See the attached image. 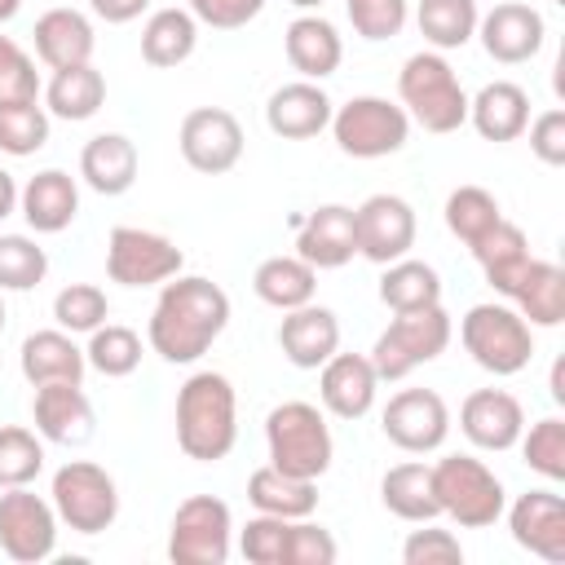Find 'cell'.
I'll return each instance as SVG.
<instances>
[{
  "label": "cell",
  "instance_id": "cell-21",
  "mask_svg": "<svg viewBox=\"0 0 565 565\" xmlns=\"http://www.w3.org/2000/svg\"><path fill=\"white\" fill-rule=\"evenodd\" d=\"M318 371H322L318 375V397L335 419H362L375 406L380 375H375L366 353H340L335 349Z\"/></svg>",
  "mask_w": 565,
  "mask_h": 565
},
{
  "label": "cell",
  "instance_id": "cell-10",
  "mask_svg": "<svg viewBox=\"0 0 565 565\" xmlns=\"http://www.w3.org/2000/svg\"><path fill=\"white\" fill-rule=\"evenodd\" d=\"M49 503L57 512V521L75 534H102L115 525L119 516V486L102 463L88 459H71L53 472V490Z\"/></svg>",
  "mask_w": 565,
  "mask_h": 565
},
{
  "label": "cell",
  "instance_id": "cell-11",
  "mask_svg": "<svg viewBox=\"0 0 565 565\" xmlns=\"http://www.w3.org/2000/svg\"><path fill=\"white\" fill-rule=\"evenodd\" d=\"M234 547L230 503L216 494H190L168 525V561L172 565H225Z\"/></svg>",
  "mask_w": 565,
  "mask_h": 565
},
{
  "label": "cell",
  "instance_id": "cell-2",
  "mask_svg": "<svg viewBox=\"0 0 565 565\" xmlns=\"http://www.w3.org/2000/svg\"><path fill=\"white\" fill-rule=\"evenodd\" d=\"M238 441V397L230 375L194 371L177 388V446L194 463H216Z\"/></svg>",
  "mask_w": 565,
  "mask_h": 565
},
{
  "label": "cell",
  "instance_id": "cell-32",
  "mask_svg": "<svg viewBox=\"0 0 565 565\" xmlns=\"http://www.w3.org/2000/svg\"><path fill=\"white\" fill-rule=\"evenodd\" d=\"M106 102V79L93 62H79V66H62L53 71L49 88H44V110L66 119V124H84L102 110Z\"/></svg>",
  "mask_w": 565,
  "mask_h": 565
},
{
  "label": "cell",
  "instance_id": "cell-28",
  "mask_svg": "<svg viewBox=\"0 0 565 565\" xmlns=\"http://www.w3.org/2000/svg\"><path fill=\"white\" fill-rule=\"evenodd\" d=\"M35 57L49 66V71H62V66H79V62H93V22L79 13V9H49L35 18Z\"/></svg>",
  "mask_w": 565,
  "mask_h": 565
},
{
  "label": "cell",
  "instance_id": "cell-35",
  "mask_svg": "<svg viewBox=\"0 0 565 565\" xmlns=\"http://www.w3.org/2000/svg\"><path fill=\"white\" fill-rule=\"evenodd\" d=\"M380 499L393 516L402 521H437L441 508H437V494H433V468L428 463H393L384 477H380Z\"/></svg>",
  "mask_w": 565,
  "mask_h": 565
},
{
  "label": "cell",
  "instance_id": "cell-29",
  "mask_svg": "<svg viewBox=\"0 0 565 565\" xmlns=\"http://www.w3.org/2000/svg\"><path fill=\"white\" fill-rule=\"evenodd\" d=\"M282 49H287L291 71H300V79H327V75H335L340 62H344V40H340V31H335L327 18H318V13H300V18L287 26Z\"/></svg>",
  "mask_w": 565,
  "mask_h": 565
},
{
  "label": "cell",
  "instance_id": "cell-5",
  "mask_svg": "<svg viewBox=\"0 0 565 565\" xmlns=\"http://www.w3.org/2000/svg\"><path fill=\"white\" fill-rule=\"evenodd\" d=\"M450 335H455V322H450V313H446L441 305L406 309V313H397V318L380 331V340L371 344L366 358H371L380 384H384V380L393 384V380H406L415 366L441 358L446 344H450Z\"/></svg>",
  "mask_w": 565,
  "mask_h": 565
},
{
  "label": "cell",
  "instance_id": "cell-49",
  "mask_svg": "<svg viewBox=\"0 0 565 565\" xmlns=\"http://www.w3.org/2000/svg\"><path fill=\"white\" fill-rule=\"evenodd\" d=\"M402 561L406 565H463V547L450 530H433L424 521V530H411L402 543Z\"/></svg>",
  "mask_w": 565,
  "mask_h": 565
},
{
  "label": "cell",
  "instance_id": "cell-25",
  "mask_svg": "<svg viewBox=\"0 0 565 565\" xmlns=\"http://www.w3.org/2000/svg\"><path fill=\"white\" fill-rule=\"evenodd\" d=\"M18 366H22V380L31 388L40 384H84V349L71 340V331L53 327V331H31L18 349Z\"/></svg>",
  "mask_w": 565,
  "mask_h": 565
},
{
  "label": "cell",
  "instance_id": "cell-15",
  "mask_svg": "<svg viewBox=\"0 0 565 565\" xmlns=\"http://www.w3.org/2000/svg\"><path fill=\"white\" fill-rule=\"evenodd\" d=\"M380 428L397 450L428 455V450H441V441L450 433V406L433 388H402L388 397Z\"/></svg>",
  "mask_w": 565,
  "mask_h": 565
},
{
  "label": "cell",
  "instance_id": "cell-31",
  "mask_svg": "<svg viewBox=\"0 0 565 565\" xmlns=\"http://www.w3.org/2000/svg\"><path fill=\"white\" fill-rule=\"evenodd\" d=\"M468 124L486 141H516L530 124V93L512 79H494L477 97H468Z\"/></svg>",
  "mask_w": 565,
  "mask_h": 565
},
{
  "label": "cell",
  "instance_id": "cell-12",
  "mask_svg": "<svg viewBox=\"0 0 565 565\" xmlns=\"http://www.w3.org/2000/svg\"><path fill=\"white\" fill-rule=\"evenodd\" d=\"M181 265H185V252L159 230L115 225L106 238V274L119 287H159L177 278Z\"/></svg>",
  "mask_w": 565,
  "mask_h": 565
},
{
  "label": "cell",
  "instance_id": "cell-53",
  "mask_svg": "<svg viewBox=\"0 0 565 565\" xmlns=\"http://www.w3.org/2000/svg\"><path fill=\"white\" fill-rule=\"evenodd\" d=\"M13 212H18V181L0 168V221H4V216H13Z\"/></svg>",
  "mask_w": 565,
  "mask_h": 565
},
{
  "label": "cell",
  "instance_id": "cell-26",
  "mask_svg": "<svg viewBox=\"0 0 565 565\" xmlns=\"http://www.w3.org/2000/svg\"><path fill=\"white\" fill-rule=\"evenodd\" d=\"M18 212L26 216V225L35 234H62L79 216V185H75V177L62 172V168L35 172L18 190Z\"/></svg>",
  "mask_w": 565,
  "mask_h": 565
},
{
  "label": "cell",
  "instance_id": "cell-27",
  "mask_svg": "<svg viewBox=\"0 0 565 565\" xmlns=\"http://www.w3.org/2000/svg\"><path fill=\"white\" fill-rule=\"evenodd\" d=\"M137 168H141V154H137V146L124 132H97L79 150V177H84V185L97 190V194H106V199L128 194L132 181H137Z\"/></svg>",
  "mask_w": 565,
  "mask_h": 565
},
{
  "label": "cell",
  "instance_id": "cell-3",
  "mask_svg": "<svg viewBox=\"0 0 565 565\" xmlns=\"http://www.w3.org/2000/svg\"><path fill=\"white\" fill-rule=\"evenodd\" d=\"M397 97H402V110L411 115V124H419L424 132H459L468 124V93L455 75V66L437 53V49H424V53H411L397 71Z\"/></svg>",
  "mask_w": 565,
  "mask_h": 565
},
{
  "label": "cell",
  "instance_id": "cell-45",
  "mask_svg": "<svg viewBox=\"0 0 565 565\" xmlns=\"http://www.w3.org/2000/svg\"><path fill=\"white\" fill-rule=\"evenodd\" d=\"M49 274V256L26 234H0V291H31Z\"/></svg>",
  "mask_w": 565,
  "mask_h": 565
},
{
  "label": "cell",
  "instance_id": "cell-38",
  "mask_svg": "<svg viewBox=\"0 0 565 565\" xmlns=\"http://www.w3.org/2000/svg\"><path fill=\"white\" fill-rule=\"evenodd\" d=\"M380 300L393 309V313H406V309H424V305H441V274L428 265V260H393L384 265L380 274Z\"/></svg>",
  "mask_w": 565,
  "mask_h": 565
},
{
  "label": "cell",
  "instance_id": "cell-7",
  "mask_svg": "<svg viewBox=\"0 0 565 565\" xmlns=\"http://www.w3.org/2000/svg\"><path fill=\"white\" fill-rule=\"evenodd\" d=\"M459 340L468 358L490 375H516L534 358V327L512 305H472L459 318Z\"/></svg>",
  "mask_w": 565,
  "mask_h": 565
},
{
  "label": "cell",
  "instance_id": "cell-36",
  "mask_svg": "<svg viewBox=\"0 0 565 565\" xmlns=\"http://www.w3.org/2000/svg\"><path fill=\"white\" fill-rule=\"evenodd\" d=\"M194 44H199V22H194L190 9H177V4L172 9H154L146 18V26H141V57L150 66H159V71L181 66L194 53Z\"/></svg>",
  "mask_w": 565,
  "mask_h": 565
},
{
  "label": "cell",
  "instance_id": "cell-44",
  "mask_svg": "<svg viewBox=\"0 0 565 565\" xmlns=\"http://www.w3.org/2000/svg\"><path fill=\"white\" fill-rule=\"evenodd\" d=\"M516 446H521L530 472H539L547 481H565V419L561 415H547V419L521 428Z\"/></svg>",
  "mask_w": 565,
  "mask_h": 565
},
{
  "label": "cell",
  "instance_id": "cell-57",
  "mask_svg": "<svg viewBox=\"0 0 565 565\" xmlns=\"http://www.w3.org/2000/svg\"><path fill=\"white\" fill-rule=\"evenodd\" d=\"M4 318H9V313H4V300H0V331H4Z\"/></svg>",
  "mask_w": 565,
  "mask_h": 565
},
{
  "label": "cell",
  "instance_id": "cell-23",
  "mask_svg": "<svg viewBox=\"0 0 565 565\" xmlns=\"http://www.w3.org/2000/svg\"><path fill=\"white\" fill-rule=\"evenodd\" d=\"M278 349L291 366L300 371H318L335 349H340V318L327 305H300L287 309L278 322Z\"/></svg>",
  "mask_w": 565,
  "mask_h": 565
},
{
  "label": "cell",
  "instance_id": "cell-30",
  "mask_svg": "<svg viewBox=\"0 0 565 565\" xmlns=\"http://www.w3.org/2000/svg\"><path fill=\"white\" fill-rule=\"evenodd\" d=\"M472 256H477L486 282H490L499 296H512L516 282H521V274H525L530 260H534V256H530V238H525V230L512 225V221H503V216L472 243Z\"/></svg>",
  "mask_w": 565,
  "mask_h": 565
},
{
  "label": "cell",
  "instance_id": "cell-41",
  "mask_svg": "<svg viewBox=\"0 0 565 565\" xmlns=\"http://www.w3.org/2000/svg\"><path fill=\"white\" fill-rule=\"evenodd\" d=\"M499 216H503V212H499V199H494L486 185H459V190L446 194V230H450L463 247H472Z\"/></svg>",
  "mask_w": 565,
  "mask_h": 565
},
{
  "label": "cell",
  "instance_id": "cell-22",
  "mask_svg": "<svg viewBox=\"0 0 565 565\" xmlns=\"http://www.w3.org/2000/svg\"><path fill=\"white\" fill-rule=\"evenodd\" d=\"M331 97L318 88V79H291L269 93L265 102V124L282 141H309L331 124Z\"/></svg>",
  "mask_w": 565,
  "mask_h": 565
},
{
  "label": "cell",
  "instance_id": "cell-51",
  "mask_svg": "<svg viewBox=\"0 0 565 565\" xmlns=\"http://www.w3.org/2000/svg\"><path fill=\"white\" fill-rule=\"evenodd\" d=\"M525 132H530V150L539 154V163H547V168L565 163V110L552 106V110L534 115L525 124Z\"/></svg>",
  "mask_w": 565,
  "mask_h": 565
},
{
  "label": "cell",
  "instance_id": "cell-8",
  "mask_svg": "<svg viewBox=\"0 0 565 565\" xmlns=\"http://www.w3.org/2000/svg\"><path fill=\"white\" fill-rule=\"evenodd\" d=\"M238 552L252 565H331L340 556L331 530L313 525L309 516H265L256 512L238 530Z\"/></svg>",
  "mask_w": 565,
  "mask_h": 565
},
{
  "label": "cell",
  "instance_id": "cell-17",
  "mask_svg": "<svg viewBox=\"0 0 565 565\" xmlns=\"http://www.w3.org/2000/svg\"><path fill=\"white\" fill-rule=\"evenodd\" d=\"M477 40L481 49L503 62V66H516V62H530L543 40H547V22L534 4H521V0H503L494 4L490 13L477 18Z\"/></svg>",
  "mask_w": 565,
  "mask_h": 565
},
{
  "label": "cell",
  "instance_id": "cell-13",
  "mask_svg": "<svg viewBox=\"0 0 565 565\" xmlns=\"http://www.w3.org/2000/svg\"><path fill=\"white\" fill-rule=\"evenodd\" d=\"M57 512L26 486H9L0 494V547L18 565H40L57 547Z\"/></svg>",
  "mask_w": 565,
  "mask_h": 565
},
{
  "label": "cell",
  "instance_id": "cell-54",
  "mask_svg": "<svg viewBox=\"0 0 565 565\" xmlns=\"http://www.w3.org/2000/svg\"><path fill=\"white\" fill-rule=\"evenodd\" d=\"M552 402H556V406L565 402V362L552 366Z\"/></svg>",
  "mask_w": 565,
  "mask_h": 565
},
{
  "label": "cell",
  "instance_id": "cell-46",
  "mask_svg": "<svg viewBox=\"0 0 565 565\" xmlns=\"http://www.w3.org/2000/svg\"><path fill=\"white\" fill-rule=\"evenodd\" d=\"M53 318H57V327L62 331H97L106 318H110V300H106V291L102 287H93V282H71V287H62L57 296H53Z\"/></svg>",
  "mask_w": 565,
  "mask_h": 565
},
{
  "label": "cell",
  "instance_id": "cell-55",
  "mask_svg": "<svg viewBox=\"0 0 565 565\" xmlns=\"http://www.w3.org/2000/svg\"><path fill=\"white\" fill-rule=\"evenodd\" d=\"M18 9H22V0H0V22L18 18Z\"/></svg>",
  "mask_w": 565,
  "mask_h": 565
},
{
  "label": "cell",
  "instance_id": "cell-39",
  "mask_svg": "<svg viewBox=\"0 0 565 565\" xmlns=\"http://www.w3.org/2000/svg\"><path fill=\"white\" fill-rule=\"evenodd\" d=\"M477 0H419L415 4V22H419V35L437 49V53H450V49H463L472 35H477Z\"/></svg>",
  "mask_w": 565,
  "mask_h": 565
},
{
  "label": "cell",
  "instance_id": "cell-52",
  "mask_svg": "<svg viewBox=\"0 0 565 565\" xmlns=\"http://www.w3.org/2000/svg\"><path fill=\"white\" fill-rule=\"evenodd\" d=\"M88 9H93L102 22H110V26H124V22L141 18V13L150 9V0H88Z\"/></svg>",
  "mask_w": 565,
  "mask_h": 565
},
{
  "label": "cell",
  "instance_id": "cell-50",
  "mask_svg": "<svg viewBox=\"0 0 565 565\" xmlns=\"http://www.w3.org/2000/svg\"><path fill=\"white\" fill-rule=\"evenodd\" d=\"M185 9L194 13L199 26L238 31V26H247V22L265 9V0H185Z\"/></svg>",
  "mask_w": 565,
  "mask_h": 565
},
{
  "label": "cell",
  "instance_id": "cell-42",
  "mask_svg": "<svg viewBox=\"0 0 565 565\" xmlns=\"http://www.w3.org/2000/svg\"><path fill=\"white\" fill-rule=\"evenodd\" d=\"M49 146V110L40 102H13L0 106V150L13 159H26Z\"/></svg>",
  "mask_w": 565,
  "mask_h": 565
},
{
  "label": "cell",
  "instance_id": "cell-56",
  "mask_svg": "<svg viewBox=\"0 0 565 565\" xmlns=\"http://www.w3.org/2000/svg\"><path fill=\"white\" fill-rule=\"evenodd\" d=\"M287 4H296V9H322V0H287Z\"/></svg>",
  "mask_w": 565,
  "mask_h": 565
},
{
  "label": "cell",
  "instance_id": "cell-16",
  "mask_svg": "<svg viewBox=\"0 0 565 565\" xmlns=\"http://www.w3.org/2000/svg\"><path fill=\"white\" fill-rule=\"evenodd\" d=\"M353 225L358 256L371 265H393L415 247V207L402 194H371L362 207H353Z\"/></svg>",
  "mask_w": 565,
  "mask_h": 565
},
{
  "label": "cell",
  "instance_id": "cell-40",
  "mask_svg": "<svg viewBox=\"0 0 565 565\" xmlns=\"http://www.w3.org/2000/svg\"><path fill=\"white\" fill-rule=\"evenodd\" d=\"M84 358L97 375L106 380H124L141 366V335L132 327H119V322H102L97 331H88V344H84Z\"/></svg>",
  "mask_w": 565,
  "mask_h": 565
},
{
  "label": "cell",
  "instance_id": "cell-14",
  "mask_svg": "<svg viewBox=\"0 0 565 565\" xmlns=\"http://www.w3.org/2000/svg\"><path fill=\"white\" fill-rule=\"evenodd\" d=\"M177 146L194 172L221 177L243 159V124L225 106H194L177 128Z\"/></svg>",
  "mask_w": 565,
  "mask_h": 565
},
{
  "label": "cell",
  "instance_id": "cell-24",
  "mask_svg": "<svg viewBox=\"0 0 565 565\" xmlns=\"http://www.w3.org/2000/svg\"><path fill=\"white\" fill-rule=\"evenodd\" d=\"M31 415H35V433L53 446H84L97 424L93 402L79 384H40Z\"/></svg>",
  "mask_w": 565,
  "mask_h": 565
},
{
  "label": "cell",
  "instance_id": "cell-4",
  "mask_svg": "<svg viewBox=\"0 0 565 565\" xmlns=\"http://www.w3.org/2000/svg\"><path fill=\"white\" fill-rule=\"evenodd\" d=\"M265 446H269L274 468L305 477V481H318L335 455L327 415L313 402H278L265 415Z\"/></svg>",
  "mask_w": 565,
  "mask_h": 565
},
{
  "label": "cell",
  "instance_id": "cell-47",
  "mask_svg": "<svg viewBox=\"0 0 565 565\" xmlns=\"http://www.w3.org/2000/svg\"><path fill=\"white\" fill-rule=\"evenodd\" d=\"M13 102H40V71L18 49V40L0 35V106Z\"/></svg>",
  "mask_w": 565,
  "mask_h": 565
},
{
  "label": "cell",
  "instance_id": "cell-9",
  "mask_svg": "<svg viewBox=\"0 0 565 565\" xmlns=\"http://www.w3.org/2000/svg\"><path fill=\"white\" fill-rule=\"evenodd\" d=\"M327 128L349 159H384V154H397L406 146L411 115L388 97L362 93V97H349L344 106H335Z\"/></svg>",
  "mask_w": 565,
  "mask_h": 565
},
{
  "label": "cell",
  "instance_id": "cell-48",
  "mask_svg": "<svg viewBox=\"0 0 565 565\" xmlns=\"http://www.w3.org/2000/svg\"><path fill=\"white\" fill-rule=\"evenodd\" d=\"M411 18L406 0H349V22L362 40H393Z\"/></svg>",
  "mask_w": 565,
  "mask_h": 565
},
{
  "label": "cell",
  "instance_id": "cell-1",
  "mask_svg": "<svg viewBox=\"0 0 565 565\" xmlns=\"http://www.w3.org/2000/svg\"><path fill=\"white\" fill-rule=\"evenodd\" d=\"M225 327H230L225 287L203 278V274H177V278L163 282V291L150 309L146 340L163 362L190 366L221 340Z\"/></svg>",
  "mask_w": 565,
  "mask_h": 565
},
{
  "label": "cell",
  "instance_id": "cell-19",
  "mask_svg": "<svg viewBox=\"0 0 565 565\" xmlns=\"http://www.w3.org/2000/svg\"><path fill=\"white\" fill-rule=\"evenodd\" d=\"M525 428V406L508 388H472L459 406V433L477 450H512Z\"/></svg>",
  "mask_w": 565,
  "mask_h": 565
},
{
  "label": "cell",
  "instance_id": "cell-58",
  "mask_svg": "<svg viewBox=\"0 0 565 565\" xmlns=\"http://www.w3.org/2000/svg\"><path fill=\"white\" fill-rule=\"evenodd\" d=\"M552 4H565V0H552Z\"/></svg>",
  "mask_w": 565,
  "mask_h": 565
},
{
  "label": "cell",
  "instance_id": "cell-33",
  "mask_svg": "<svg viewBox=\"0 0 565 565\" xmlns=\"http://www.w3.org/2000/svg\"><path fill=\"white\" fill-rule=\"evenodd\" d=\"M508 300L530 327H561V318H565V269L534 256Z\"/></svg>",
  "mask_w": 565,
  "mask_h": 565
},
{
  "label": "cell",
  "instance_id": "cell-43",
  "mask_svg": "<svg viewBox=\"0 0 565 565\" xmlns=\"http://www.w3.org/2000/svg\"><path fill=\"white\" fill-rule=\"evenodd\" d=\"M40 472H44V441L22 424H4L0 428V490L31 486Z\"/></svg>",
  "mask_w": 565,
  "mask_h": 565
},
{
  "label": "cell",
  "instance_id": "cell-34",
  "mask_svg": "<svg viewBox=\"0 0 565 565\" xmlns=\"http://www.w3.org/2000/svg\"><path fill=\"white\" fill-rule=\"evenodd\" d=\"M247 499L265 516H291L296 521V516H313V508H318V481H305V477H291V472L265 463V468H256L247 477Z\"/></svg>",
  "mask_w": 565,
  "mask_h": 565
},
{
  "label": "cell",
  "instance_id": "cell-37",
  "mask_svg": "<svg viewBox=\"0 0 565 565\" xmlns=\"http://www.w3.org/2000/svg\"><path fill=\"white\" fill-rule=\"evenodd\" d=\"M252 291H256L265 305H274V309L287 313V309H300V305L313 300V291H318V269H313L309 260H300V256H269V260L256 265Z\"/></svg>",
  "mask_w": 565,
  "mask_h": 565
},
{
  "label": "cell",
  "instance_id": "cell-18",
  "mask_svg": "<svg viewBox=\"0 0 565 565\" xmlns=\"http://www.w3.org/2000/svg\"><path fill=\"white\" fill-rule=\"evenodd\" d=\"M503 512H508V530H512L516 547H525L530 556H543L552 565L565 561V499L556 490H525Z\"/></svg>",
  "mask_w": 565,
  "mask_h": 565
},
{
  "label": "cell",
  "instance_id": "cell-6",
  "mask_svg": "<svg viewBox=\"0 0 565 565\" xmlns=\"http://www.w3.org/2000/svg\"><path fill=\"white\" fill-rule=\"evenodd\" d=\"M433 494H437L441 516H450L463 530H486L508 508L503 481L477 455H446V459H437L433 463Z\"/></svg>",
  "mask_w": 565,
  "mask_h": 565
},
{
  "label": "cell",
  "instance_id": "cell-20",
  "mask_svg": "<svg viewBox=\"0 0 565 565\" xmlns=\"http://www.w3.org/2000/svg\"><path fill=\"white\" fill-rule=\"evenodd\" d=\"M296 256L309 260L313 269H340L358 256V225L353 207L344 203H322L296 225Z\"/></svg>",
  "mask_w": 565,
  "mask_h": 565
}]
</instances>
